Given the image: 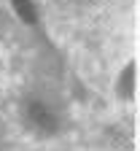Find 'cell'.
I'll use <instances>...</instances> for the list:
<instances>
[{
  "label": "cell",
  "mask_w": 140,
  "mask_h": 151,
  "mask_svg": "<svg viewBox=\"0 0 140 151\" xmlns=\"http://www.w3.org/2000/svg\"><path fill=\"white\" fill-rule=\"evenodd\" d=\"M14 8L19 11V16H22L24 19V22H35V8H32V3H30V0H14Z\"/></svg>",
  "instance_id": "2"
},
{
  "label": "cell",
  "mask_w": 140,
  "mask_h": 151,
  "mask_svg": "<svg viewBox=\"0 0 140 151\" xmlns=\"http://www.w3.org/2000/svg\"><path fill=\"white\" fill-rule=\"evenodd\" d=\"M30 119L41 129H54V116H51V111H46L43 105H32L30 108Z\"/></svg>",
  "instance_id": "1"
}]
</instances>
